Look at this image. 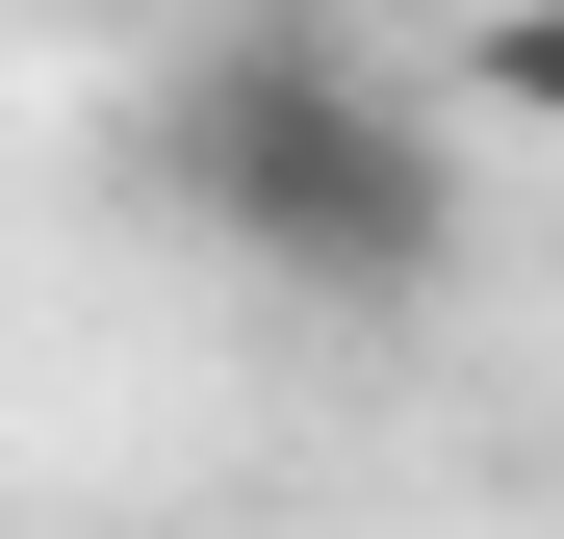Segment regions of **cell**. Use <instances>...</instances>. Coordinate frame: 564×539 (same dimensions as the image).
Instances as JSON below:
<instances>
[{
  "instance_id": "1",
  "label": "cell",
  "mask_w": 564,
  "mask_h": 539,
  "mask_svg": "<svg viewBox=\"0 0 564 539\" xmlns=\"http://www.w3.org/2000/svg\"><path fill=\"white\" fill-rule=\"evenodd\" d=\"M154 206L257 257L282 309H436L462 283V104L359 26H206L154 77Z\"/></svg>"
},
{
  "instance_id": "2",
  "label": "cell",
  "mask_w": 564,
  "mask_h": 539,
  "mask_svg": "<svg viewBox=\"0 0 564 539\" xmlns=\"http://www.w3.org/2000/svg\"><path fill=\"white\" fill-rule=\"evenodd\" d=\"M462 104H488V129H564V0H539V26H488V52H462Z\"/></svg>"
}]
</instances>
